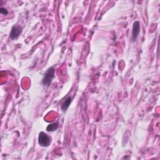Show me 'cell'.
Returning <instances> with one entry per match:
<instances>
[{
  "mask_svg": "<svg viewBox=\"0 0 160 160\" xmlns=\"http://www.w3.org/2000/svg\"><path fill=\"white\" fill-rule=\"evenodd\" d=\"M140 32V22L138 21H136L133 22L132 29V36L131 40L132 42H135Z\"/></svg>",
  "mask_w": 160,
  "mask_h": 160,
  "instance_id": "cell-4",
  "label": "cell"
},
{
  "mask_svg": "<svg viewBox=\"0 0 160 160\" xmlns=\"http://www.w3.org/2000/svg\"><path fill=\"white\" fill-rule=\"evenodd\" d=\"M51 142V139L46 133L43 131L39 132L38 136V143L41 146L48 147Z\"/></svg>",
  "mask_w": 160,
  "mask_h": 160,
  "instance_id": "cell-2",
  "label": "cell"
},
{
  "mask_svg": "<svg viewBox=\"0 0 160 160\" xmlns=\"http://www.w3.org/2000/svg\"><path fill=\"white\" fill-rule=\"evenodd\" d=\"M55 77V68L51 66L49 68L44 74V77L42 79V84L44 86L48 87L51 84L53 79Z\"/></svg>",
  "mask_w": 160,
  "mask_h": 160,
  "instance_id": "cell-1",
  "label": "cell"
},
{
  "mask_svg": "<svg viewBox=\"0 0 160 160\" xmlns=\"http://www.w3.org/2000/svg\"><path fill=\"white\" fill-rule=\"evenodd\" d=\"M72 100V98L71 96H68L61 103V108L62 110V111H66L68 108L69 107L71 102Z\"/></svg>",
  "mask_w": 160,
  "mask_h": 160,
  "instance_id": "cell-5",
  "label": "cell"
},
{
  "mask_svg": "<svg viewBox=\"0 0 160 160\" xmlns=\"http://www.w3.org/2000/svg\"><path fill=\"white\" fill-rule=\"evenodd\" d=\"M59 126V123L58 122H53L51 124H49L47 128H46V130L49 132H52L56 131Z\"/></svg>",
  "mask_w": 160,
  "mask_h": 160,
  "instance_id": "cell-6",
  "label": "cell"
},
{
  "mask_svg": "<svg viewBox=\"0 0 160 160\" xmlns=\"http://www.w3.org/2000/svg\"><path fill=\"white\" fill-rule=\"evenodd\" d=\"M22 32V28L19 25H14L11 30L9 37L11 39H16L21 34Z\"/></svg>",
  "mask_w": 160,
  "mask_h": 160,
  "instance_id": "cell-3",
  "label": "cell"
},
{
  "mask_svg": "<svg viewBox=\"0 0 160 160\" xmlns=\"http://www.w3.org/2000/svg\"><path fill=\"white\" fill-rule=\"evenodd\" d=\"M0 12H1V13L2 14H4V15H6V14H8V10H7L6 8H2V7L0 8Z\"/></svg>",
  "mask_w": 160,
  "mask_h": 160,
  "instance_id": "cell-7",
  "label": "cell"
}]
</instances>
